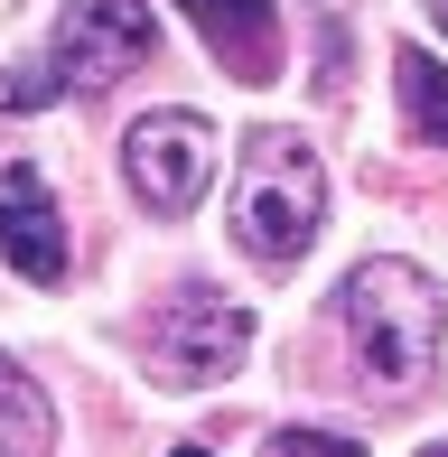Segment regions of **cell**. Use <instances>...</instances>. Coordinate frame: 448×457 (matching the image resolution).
Here are the masks:
<instances>
[{
  "label": "cell",
  "mask_w": 448,
  "mask_h": 457,
  "mask_svg": "<svg viewBox=\"0 0 448 457\" xmlns=\"http://www.w3.org/2000/svg\"><path fill=\"white\" fill-rule=\"evenodd\" d=\"M393 94H402V121H411L420 150H448V66L430 47H393Z\"/></svg>",
  "instance_id": "ba28073f"
},
{
  "label": "cell",
  "mask_w": 448,
  "mask_h": 457,
  "mask_svg": "<svg viewBox=\"0 0 448 457\" xmlns=\"http://www.w3.org/2000/svg\"><path fill=\"white\" fill-rule=\"evenodd\" d=\"M328 19H345V0H328Z\"/></svg>",
  "instance_id": "5bb4252c"
},
{
  "label": "cell",
  "mask_w": 448,
  "mask_h": 457,
  "mask_svg": "<svg viewBox=\"0 0 448 457\" xmlns=\"http://www.w3.org/2000/svg\"><path fill=\"white\" fill-rule=\"evenodd\" d=\"M0 457H56V411L19 355H0Z\"/></svg>",
  "instance_id": "9c48e42d"
},
{
  "label": "cell",
  "mask_w": 448,
  "mask_h": 457,
  "mask_svg": "<svg viewBox=\"0 0 448 457\" xmlns=\"http://www.w3.org/2000/svg\"><path fill=\"white\" fill-rule=\"evenodd\" d=\"M178 10L196 19V37L215 47L224 75L271 85V66H280V10H271V0H178Z\"/></svg>",
  "instance_id": "52a82bcc"
},
{
  "label": "cell",
  "mask_w": 448,
  "mask_h": 457,
  "mask_svg": "<svg viewBox=\"0 0 448 457\" xmlns=\"http://www.w3.org/2000/svg\"><path fill=\"white\" fill-rule=\"evenodd\" d=\"M215 159H224V140H215L206 112H140L131 131H121V187H131V205H150L159 224L206 205Z\"/></svg>",
  "instance_id": "5b68a950"
},
{
  "label": "cell",
  "mask_w": 448,
  "mask_h": 457,
  "mask_svg": "<svg viewBox=\"0 0 448 457\" xmlns=\"http://www.w3.org/2000/svg\"><path fill=\"white\" fill-rule=\"evenodd\" d=\"M261 457H364V439H345V429H271Z\"/></svg>",
  "instance_id": "30bf717a"
},
{
  "label": "cell",
  "mask_w": 448,
  "mask_h": 457,
  "mask_svg": "<svg viewBox=\"0 0 448 457\" xmlns=\"http://www.w3.org/2000/svg\"><path fill=\"white\" fill-rule=\"evenodd\" d=\"M243 355H253V308H243L234 289L187 280V289L159 299V318H150V373H159L169 392H206V383H224Z\"/></svg>",
  "instance_id": "3957f363"
},
{
  "label": "cell",
  "mask_w": 448,
  "mask_h": 457,
  "mask_svg": "<svg viewBox=\"0 0 448 457\" xmlns=\"http://www.w3.org/2000/svg\"><path fill=\"white\" fill-rule=\"evenodd\" d=\"M169 457H215V448H196V439H187V448H169Z\"/></svg>",
  "instance_id": "8fae6325"
},
{
  "label": "cell",
  "mask_w": 448,
  "mask_h": 457,
  "mask_svg": "<svg viewBox=\"0 0 448 457\" xmlns=\"http://www.w3.org/2000/svg\"><path fill=\"white\" fill-rule=\"evenodd\" d=\"M159 56V10L150 0H66L47 29V85L56 94H104Z\"/></svg>",
  "instance_id": "277c9868"
},
{
  "label": "cell",
  "mask_w": 448,
  "mask_h": 457,
  "mask_svg": "<svg viewBox=\"0 0 448 457\" xmlns=\"http://www.w3.org/2000/svg\"><path fill=\"white\" fill-rule=\"evenodd\" d=\"M318 224H328V159H318V140L290 131V121L253 131L234 159V243L261 271H299Z\"/></svg>",
  "instance_id": "7a4b0ae2"
},
{
  "label": "cell",
  "mask_w": 448,
  "mask_h": 457,
  "mask_svg": "<svg viewBox=\"0 0 448 457\" xmlns=\"http://www.w3.org/2000/svg\"><path fill=\"white\" fill-rule=\"evenodd\" d=\"M420 457H448V439H430V448H420Z\"/></svg>",
  "instance_id": "4fadbf2b"
},
{
  "label": "cell",
  "mask_w": 448,
  "mask_h": 457,
  "mask_svg": "<svg viewBox=\"0 0 448 457\" xmlns=\"http://www.w3.org/2000/svg\"><path fill=\"white\" fill-rule=\"evenodd\" d=\"M336 337L345 355H355L364 392H383V402H411V392L439 383V337H448V299L439 280L420 271V262L402 253H364L355 271L336 280Z\"/></svg>",
  "instance_id": "6da1fadb"
},
{
  "label": "cell",
  "mask_w": 448,
  "mask_h": 457,
  "mask_svg": "<svg viewBox=\"0 0 448 457\" xmlns=\"http://www.w3.org/2000/svg\"><path fill=\"white\" fill-rule=\"evenodd\" d=\"M430 19H439V29H448V0H430Z\"/></svg>",
  "instance_id": "7c38bea8"
},
{
  "label": "cell",
  "mask_w": 448,
  "mask_h": 457,
  "mask_svg": "<svg viewBox=\"0 0 448 457\" xmlns=\"http://www.w3.org/2000/svg\"><path fill=\"white\" fill-rule=\"evenodd\" d=\"M0 262L19 280H37V289H56L66 262H75V234H66V215H56L47 178L29 159H10V178H0Z\"/></svg>",
  "instance_id": "8992f818"
}]
</instances>
